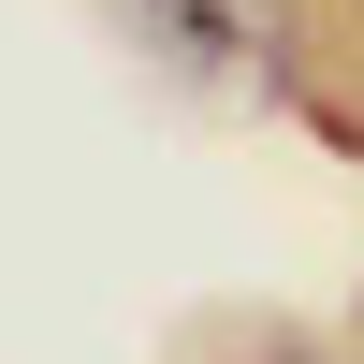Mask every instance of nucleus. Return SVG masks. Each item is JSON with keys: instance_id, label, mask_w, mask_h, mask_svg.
Instances as JSON below:
<instances>
[{"instance_id": "nucleus-1", "label": "nucleus", "mask_w": 364, "mask_h": 364, "mask_svg": "<svg viewBox=\"0 0 364 364\" xmlns=\"http://www.w3.org/2000/svg\"><path fill=\"white\" fill-rule=\"evenodd\" d=\"M117 15L190 87H277V0H117Z\"/></svg>"}]
</instances>
